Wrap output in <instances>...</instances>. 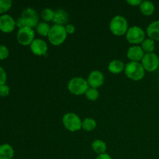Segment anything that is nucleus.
Here are the masks:
<instances>
[{
  "label": "nucleus",
  "instance_id": "nucleus-1",
  "mask_svg": "<svg viewBox=\"0 0 159 159\" xmlns=\"http://www.w3.org/2000/svg\"><path fill=\"white\" fill-rule=\"evenodd\" d=\"M39 21V16L37 14V11L34 9L30 7H28L25 9L22 12L21 16L19 17L16 21V26L18 27H37L38 25Z\"/></svg>",
  "mask_w": 159,
  "mask_h": 159
},
{
  "label": "nucleus",
  "instance_id": "nucleus-2",
  "mask_svg": "<svg viewBox=\"0 0 159 159\" xmlns=\"http://www.w3.org/2000/svg\"><path fill=\"white\" fill-rule=\"evenodd\" d=\"M67 35L68 34H67L65 26L54 24L51 27V30L48 37V40L51 44L58 46L63 43L64 41L66 40Z\"/></svg>",
  "mask_w": 159,
  "mask_h": 159
},
{
  "label": "nucleus",
  "instance_id": "nucleus-3",
  "mask_svg": "<svg viewBox=\"0 0 159 159\" xmlns=\"http://www.w3.org/2000/svg\"><path fill=\"white\" fill-rule=\"evenodd\" d=\"M126 75L134 81L141 80L145 75V70L141 62L130 61L125 65Z\"/></svg>",
  "mask_w": 159,
  "mask_h": 159
},
{
  "label": "nucleus",
  "instance_id": "nucleus-4",
  "mask_svg": "<svg viewBox=\"0 0 159 159\" xmlns=\"http://www.w3.org/2000/svg\"><path fill=\"white\" fill-rule=\"evenodd\" d=\"M128 22L127 19L120 15L115 16L110 23V30L114 35L122 36L128 30Z\"/></svg>",
  "mask_w": 159,
  "mask_h": 159
},
{
  "label": "nucleus",
  "instance_id": "nucleus-5",
  "mask_svg": "<svg viewBox=\"0 0 159 159\" xmlns=\"http://www.w3.org/2000/svg\"><path fill=\"white\" fill-rule=\"evenodd\" d=\"M89 88L88 82L82 77H74L68 82V89L72 94L79 96L85 94Z\"/></svg>",
  "mask_w": 159,
  "mask_h": 159
},
{
  "label": "nucleus",
  "instance_id": "nucleus-6",
  "mask_svg": "<svg viewBox=\"0 0 159 159\" xmlns=\"http://www.w3.org/2000/svg\"><path fill=\"white\" fill-rule=\"evenodd\" d=\"M62 122L65 128L71 132L77 131L82 128V121L76 113H65L62 118Z\"/></svg>",
  "mask_w": 159,
  "mask_h": 159
},
{
  "label": "nucleus",
  "instance_id": "nucleus-7",
  "mask_svg": "<svg viewBox=\"0 0 159 159\" xmlns=\"http://www.w3.org/2000/svg\"><path fill=\"white\" fill-rule=\"evenodd\" d=\"M126 38L130 43L137 45L141 43L145 39V33L141 27L138 26H133L130 27L126 34Z\"/></svg>",
  "mask_w": 159,
  "mask_h": 159
},
{
  "label": "nucleus",
  "instance_id": "nucleus-8",
  "mask_svg": "<svg viewBox=\"0 0 159 159\" xmlns=\"http://www.w3.org/2000/svg\"><path fill=\"white\" fill-rule=\"evenodd\" d=\"M35 32L30 27H23L19 30L17 33V40L19 43L24 46L30 45L31 43L35 40Z\"/></svg>",
  "mask_w": 159,
  "mask_h": 159
},
{
  "label": "nucleus",
  "instance_id": "nucleus-9",
  "mask_svg": "<svg viewBox=\"0 0 159 159\" xmlns=\"http://www.w3.org/2000/svg\"><path fill=\"white\" fill-rule=\"evenodd\" d=\"M141 64L144 70L148 71H154L159 67V57L155 53H148L144 54L141 60Z\"/></svg>",
  "mask_w": 159,
  "mask_h": 159
},
{
  "label": "nucleus",
  "instance_id": "nucleus-10",
  "mask_svg": "<svg viewBox=\"0 0 159 159\" xmlns=\"http://www.w3.org/2000/svg\"><path fill=\"white\" fill-rule=\"evenodd\" d=\"M30 50L36 55H47L48 50V43L42 39L37 38L31 43Z\"/></svg>",
  "mask_w": 159,
  "mask_h": 159
},
{
  "label": "nucleus",
  "instance_id": "nucleus-11",
  "mask_svg": "<svg viewBox=\"0 0 159 159\" xmlns=\"http://www.w3.org/2000/svg\"><path fill=\"white\" fill-rule=\"evenodd\" d=\"M89 85L92 88L97 89L103 85L104 83V75L100 71L94 70L91 71L89 75L88 79H87Z\"/></svg>",
  "mask_w": 159,
  "mask_h": 159
},
{
  "label": "nucleus",
  "instance_id": "nucleus-12",
  "mask_svg": "<svg viewBox=\"0 0 159 159\" xmlns=\"http://www.w3.org/2000/svg\"><path fill=\"white\" fill-rule=\"evenodd\" d=\"M16 21L9 14H3L0 16V30L4 33H10L14 30Z\"/></svg>",
  "mask_w": 159,
  "mask_h": 159
},
{
  "label": "nucleus",
  "instance_id": "nucleus-13",
  "mask_svg": "<svg viewBox=\"0 0 159 159\" xmlns=\"http://www.w3.org/2000/svg\"><path fill=\"white\" fill-rule=\"evenodd\" d=\"M144 51L141 48V46L138 45H134L129 48L128 51L127 52V56L130 61H137L139 62L142 60L144 56Z\"/></svg>",
  "mask_w": 159,
  "mask_h": 159
},
{
  "label": "nucleus",
  "instance_id": "nucleus-14",
  "mask_svg": "<svg viewBox=\"0 0 159 159\" xmlns=\"http://www.w3.org/2000/svg\"><path fill=\"white\" fill-rule=\"evenodd\" d=\"M147 34L153 40H159V20L152 22L147 27Z\"/></svg>",
  "mask_w": 159,
  "mask_h": 159
},
{
  "label": "nucleus",
  "instance_id": "nucleus-15",
  "mask_svg": "<svg viewBox=\"0 0 159 159\" xmlns=\"http://www.w3.org/2000/svg\"><path fill=\"white\" fill-rule=\"evenodd\" d=\"M68 20V14L64 9H57L54 12V17L53 22L57 25H61L64 26V24L67 23Z\"/></svg>",
  "mask_w": 159,
  "mask_h": 159
},
{
  "label": "nucleus",
  "instance_id": "nucleus-16",
  "mask_svg": "<svg viewBox=\"0 0 159 159\" xmlns=\"http://www.w3.org/2000/svg\"><path fill=\"white\" fill-rule=\"evenodd\" d=\"M125 69V65L120 60H113L109 63L108 70L113 74H119Z\"/></svg>",
  "mask_w": 159,
  "mask_h": 159
},
{
  "label": "nucleus",
  "instance_id": "nucleus-17",
  "mask_svg": "<svg viewBox=\"0 0 159 159\" xmlns=\"http://www.w3.org/2000/svg\"><path fill=\"white\" fill-rule=\"evenodd\" d=\"M14 155L13 148L9 144L0 145V159H12Z\"/></svg>",
  "mask_w": 159,
  "mask_h": 159
},
{
  "label": "nucleus",
  "instance_id": "nucleus-18",
  "mask_svg": "<svg viewBox=\"0 0 159 159\" xmlns=\"http://www.w3.org/2000/svg\"><path fill=\"white\" fill-rule=\"evenodd\" d=\"M140 10L142 12L144 15L145 16H150L152 14H153V12H155V5L152 2L148 1V0H144L142 1L141 4L139 6Z\"/></svg>",
  "mask_w": 159,
  "mask_h": 159
},
{
  "label": "nucleus",
  "instance_id": "nucleus-19",
  "mask_svg": "<svg viewBox=\"0 0 159 159\" xmlns=\"http://www.w3.org/2000/svg\"><path fill=\"white\" fill-rule=\"evenodd\" d=\"M92 148H93V150L96 153H97L98 155L106 153L107 150V144L103 141H102V140H95L92 143Z\"/></svg>",
  "mask_w": 159,
  "mask_h": 159
},
{
  "label": "nucleus",
  "instance_id": "nucleus-20",
  "mask_svg": "<svg viewBox=\"0 0 159 159\" xmlns=\"http://www.w3.org/2000/svg\"><path fill=\"white\" fill-rule=\"evenodd\" d=\"M141 47L143 49V51L145 52V54H148V53H153L154 50L155 48V40H153L151 38L144 39V41L141 43Z\"/></svg>",
  "mask_w": 159,
  "mask_h": 159
},
{
  "label": "nucleus",
  "instance_id": "nucleus-21",
  "mask_svg": "<svg viewBox=\"0 0 159 159\" xmlns=\"http://www.w3.org/2000/svg\"><path fill=\"white\" fill-rule=\"evenodd\" d=\"M96 121L93 118L88 117L85 118L83 121H82V128L84 129L86 131H92V130H95L96 127Z\"/></svg>",
  "mask_w": 159,
  "mask_h": 159
},
{
  "label": "nucleus",
  "instance_id": "nucleus-22",
  "mask_svg": "<svg viewBox=\"0 0 159 159\" xmlns=\"http://www.w3.org/2000/svg\"><path fill=\"white\" fill-rule=\"evenodd\" d=\"M51 26H50V25L47 22H41V23H39L37 26V32L40 35L48 37L51 30Z\"/></svg>",
  "mask_w": 159,
  "mask_h": 159
},
{
  "label": "nucleus",
  "instance_id": "nucleus-23",
  "mask_svg": "<svg viewBox=\"0 0 159 159\" xmlns=\"http://www.w3.org/2000/svg\"><path fill=\"white\" fill-rule=\"evenodd\" d=\"M54 12L55 11L53 10L52 9H49V8H46V9H43L40 12V16H41L42 19L44 21L49 22L53 21L54 17Z\"/></svg>",
  "mask_w": 159,
  "mask_h": 159
},
{
  "label": "nucleus",
  "instance_id": "nucleus-24",
  "mask_svg": "<svg viewBox=\"0 0 159 159\" xmlns=\"http://www.w3.org/2000/svg\"><path fill=\"white\" fill-rule=\"evenodd\" d=\"M85 94L87 99L91 101H96L99 96V93L97 89L92 88V87H89L88 89Z\"/></svg>",
  "mask_w": 159,
  "mask_h": 159
},
{
  "label": "nucleus",
  "instance_id": "nucleus-25",
  "mask_svg": "<svg viewBox=\"0 0 159 159\" xmlns=\"http://www.w3.org/2000/svg\"><path fill=\"white\" fill-rule=\"evenodd\" d=\"M12 6L11 0H0V13L6 12Z\"/></svg>",
  "mask_w": 159,
  "mask_h": 159
},
{
  "label": "nucleus",
  "instance_id": "nucleus-26",
  "mask_svg": "<svg viewBox=\"0 0 159 159\" xmlns=\"http://www.w3.org/2000/svg\"><path fill=\"white\" fill-rule=\"evenodd\" d=\"M9 56V50L5 45H0V60L6 58Z\"/></svg>",
  "mask_w": 159,
  "mask_h": 159
},
{
  "label": "nucleus",
  "instance_id": "nucleus-27",
  "mask_svg": "<svg viewBox=\"0 0 159 159\" xmlns=\"http://www.w3.org/2000/svg\"><path fill=\"white\" fill-rule=\"evenodd\" d=\"M9 94V87L7 85L4 84L2 85H0V96H8Z\"/></svg>",
  "mask_w": 159,
  "mask_h": 159
},
{
  "label": "nucleus",
  "instance_id": "nucleus-28",
  "mask_svg": "<svg viewBox=\"0 0 159 159\" xmlns=\"http://www.w3.org/2000/svg\"><path fill=\"white\" fill-rule=\"evenodd\" d=\"M6 79H7V75H6V71L2 67L0 66V85H2L6 83Z\"/></svg>",
  "mask_w": 159,
  "mask_h": 159
},
{
  "label": "nucleus",
  "instance_id": "nucleus-29",
  "mask_svg": "<svg viewBox=\"0 0 159 159\" xmlns=\"http://www.w3.org/2000/svg\"><path fill=\"white\" fill-rule=\"evenodd\" d=\"M65 30H66V32L68 34H72L75 31V27L74 25L68 24L65 26Z\"/></svg>",
  "mask_w": 159,
  "mask_h": 159
},
{
  "label": "nucleus",
  "instance_id": "nucleus-30",
  "mask_svg": "<svg viewBox=\"0 0 159 159\" xmlns=\"http://www.w3.org/2000/svg\"><path fill=\"white\" fill-rule=\"evenodd\" d=\"M141 2H142V1H141V0H127V3L133 6H140Z\"/></svg>",
  "mask_w": 159,
  "mask_h": 159
},
{
  "label": "nucleus",
  "instance_id": "nucleus-31",
  "mask_svg": "<svg viewBox=\"0 0 159 159\" xmlns=\"http://www.w3.org/2000/svg\"><path fill=\"white\" fill-rule=\"evenodd\" d=\"M96 159H113L111 158L109 154L107 153H104V154H101V155H99L97 157H96Z\"/></svg>",
  "mask_w": 159,
  "mask_h": 159
}]
</instances>
